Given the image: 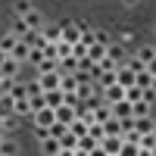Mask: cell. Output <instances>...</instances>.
Segmentation results:
<instances>
[{"mask_svg":"<svg viewBox=\"0 0 156 156\" xmlns=\"http://www.w3.org/2000/svg\"><path fill=\"white\" fill-rule=\"evenodd\" d=\"M59 28H62V41H66V44H78V41H81V28H78V22L75 19H59Z\"/></svg>","mask_w":156,"mask_h":156,"instance_id":"cell-1","label":"cell"},{"mask_svg":"<svg viewBox=\"0 0 156 156\" xmlns=\"http://www.w3.org/2000/svg\"><path fill=\"white\" fill-rule=\"evenodd\" d=\"M31 119H34V128H53V125H56V109L44 106L41 112H34Z\"/></svg>","mask_w":156,"mask_h":156,"instance_id":"cell-2","label":"cell"},{"mask_svg":"<svg viewBox=\"0 0 156 156\" xmlns=\"http://www.w3.org/2000/svg\"><path fill=\"white\" fill-rule=\"evenodd\" d=\"M134 78H137V75L128 69V66H119V69H115V84L125 87V90H128V87H134Z\"/></svg>","mask_w":156,"mask_h":156,"instance_id":"cell-3","label":"cell"},{"mask_svg":"<svg viewBox=\"0 0 156 156\" xmlns=\"http://www.w3.org/2000/svg\"><path fill=\"white\" fill-rule=\"evenodd\" d=\"M37 81H41L44 94L47 90H59V81H62V72H50V75H37Z\"/></svg>","mask_w":156,"mask_h":156,"instance_id":"cell-4","label":"cell"},{"mask_svg":"<svg viewBox=\"0 0 156 156\" xmlns=\"http://www.w3.org/2000/svg\"><path fill=\"white\" fill-rule=\"evenodd\" d=\"M106 56H109V59L115 62V66H125V59H128V53H125V47H122V44H115V41H112V44L106 47Z\"/></svg>","mask_w":156,"mask_h":156,"instance_id":"cell-5","label":"cell"},{"mask_svg":"<svg viewBox=\"0 0 156 156\" xmlns=\"http://www.w3.org/2000/svg\"><path fill=\"white\" fill-rule=\"evenodd\" d=\"M41 34H44L47 44H59V41H62V28H59V22H56V25H44Z\"/></svg>","mask_w":156,"mask_h":156,"instance_id":"cell-6","label":"cell"},{"mask_svg":"<svg viewBox=\"0 0 156 156\" xmlns=\"http://www.w3.org/2000/svg\"><path fill=\"white\" fill-rule=\"evenodd\" d=\"M44 100H47L50 109H59V106H66V90H47Z\"/></svg>","mask_w":156,"mask_h":156,"instance_id":"cell-7","label":"cell"},{"mask_svg":"<svg viewBox=\"0 0 156 156\" xmlns=\"http://www.w3.org/2000/svg\"><path fill=\"white\" fill-rule=\"evenodd\" d=\"M122 144H125L122 137H103V140H100V147L106 150L109 156H119V153H122Z\"/></svg>","mask_w":156,"mask_h":156,"instance_id":"cell-8","label":"cell"},{"mask_svg":"<svg viewBox=\"0 0 156 156\" xmlns=\"http://www.w3.org/2000/svg\"><path fill=\"white\" fill-rule=\"evenodd\" d=\"M103 100H106L109 106H112V103H122V100H125V87H119V84L106 87V90H103Z\"/></svg>","mask_w":156,"mask_h":156,"instance_id":"cell-9","label":"cell"},{"mask_svg":"<svg viewBox=\"0 0 156 156\" xmlns=\"http://www.w3.org/2000/svg\"><path fill=\"white\" fill-rule=\"evenodd\" d=\"M9 56L16 59V62H28V59H31V47L25 44V41H19V44H16V50H12Z\"/></svg>","mask_w":156,"mask_h":156,"instance_id":"cell-10","label":"cell"},{"mask_svg":"<svg viewBox=\"0 0 156 156\" xmlns=\"http://www.w3.org/2000/svg\"><path fill=\"white\" fill-rule=\"evenodd\" d=\"M112 119H134V115H131V103H128V100L112 103Z\"/></svg>","mask_w":156,"mask_h":156,"instance_id":"cell-11","label":"cell"},{"mask_svg":"<svg viewBox=\"0 0 156 156\" xmlns=\"http://www.w3.org/2000/svg\"><path fill=\"white\" fill-rule=\"evenodd\" d=\"M25 25H28V31H41V28H44V16H41L37 9H31L28 16H25Z\"/></svg>","mask_w":156,"mask_h":156,"instance_id":"cell-12","label":"cell"},{"mask_svg":"<svg viewBox=\"0 0 156 156\" xmlns=\"http://www.w3.org/2000/svg\"><path fill=\"white\" fill-rule=\"evenodd\" d=\"M16 44H19V37H16V34H12V31H6L3 37H0V50H3V53H6V56L12 53V50H16Z\"/></svg>","mask_w":156,"mask_h":156,"instance_id":"cell-13","label":"cell"},{"mask_svg":"<svg viewBox=\"0 0 156 156\" xmlns=\"http://www.w3.org/2000/svg\"><path fill=\"white\" fill-rule=\"evenodd\" d=\"M50 72H59V59H41L37 62V75H50Z\"/></svg>","mask_w":156,"mask_h":156,"instance_id":"cell-14","label":"cell"},{"mask_svg":"<svg viewBox=\"0 0 156 156\" xmlns=\"http://www.w3.org/2000/svg\"><path fill=\"white\" fill-rule=\"evenodd\" d=\"M78 75H62V81H59V90H66V94H75L78 90Z\"/></svg>","mask_w":156,"mask_h":156,"instance_id":"cell-15","label":"cell"},{"mask_svg":"<svg viewBox=\"0 0 156 156\" xmlns=\"http://www.w3.org/2000/svg\"><path fill=\"white\" fill-rule=\"evenodd\" d=\"M75 119H78V115H75V109H72V106H59V109H56V122H62V125H72Z\"/></svg>","mask_w":156,"mask_h":156,"instance_id":"cell-16","label":"cell"},{"mask_svg":"<svg viewBox=\"0 0 156 156\" xmlns=\"http://www.w3.org/2000/svg\"><path fill=\"white\" fill-rule=\"evenodd\" d=\"M41 150L47 153V156H59V150H62V144L56 137H47V140H41Z\"/></svg>","mask_w":156,"mask_h":156,"instance_id":"cell-17","label":"cell"},{"mask_svg":"<svg viewBox=\"0 0 156 156\" xmlns=\"http://www.w3.org/2000/svg\"><path fill=\"white\" fill-rule=\"evenodd\" d=\"M131 115H134V119H147V115H150V103H147V100L131 103Z\"/></svg>","mask_w":156,"mask_h":156,"instance_id":"cell-18","label":"cell"},{"mask_svg":"<svg viewBox=\"0 0 156 156\" xmlns=\"http://www.w3.org/2000/svg\"><path fill=\"white\" fill-rule=\"evenodd\" d=\"M16 153H19V144H16L12 137H3V140H0V156H16Z\"/></svg>","mask_w":156,"mask_h":156,"instance_id":"cell-19","label":"cell"},{"mask_svg":"<svg viewBox=\"0 0 156 156\" xmlns=\"http://www.w3.org/2000/svg\"><path fill=\"white\" fill-rule=\"evenodd\" d=\"M19 66H22V62H16L12 56H6V62L0 66V69H3V78H16L19 75Z\"/></svg>","mask_w":156,"mask_h":156,"instance_id":"cell-20","label":"cell"},{"mask_svg":"<svg viewBox=\"0 0 156 156\" xmlns=\"http://www.w3.org/2000/svg\"><path fill=\"white\" fill-rule=\"evenodd\" d=\"M12 9H16V19H25L34 6H31V0H16V3H12Z\"/></svg>","mask_w":156,"mask_h":156,"instance_id":"cell-21","label":"cell"},{"mask_svg":"<svg viewBox=\"0 0 156 156\" xmlns=\"http://www.w3.org/2000/svg\"><path fill=\"white\" fill-rule=\"evenodd\" d=\"M87 56H90V62H103V59H106V47H103V44L87 47Z\"/></svg>","mask_w":156,"mask_h":156,"instance_id":"cell-22","label":"cell"},{"mask_svg":"<svg viewBox=\"0 0 156 156\" xmlns=\"http://www.w3.org/2000/svg\"><path fill=\"white\" fill-rule=\"evenodd\" d=\"M100 147V140L97 137H90V134H84V137H78V150H84V153H90V150H97Z\"/></svg>","mask_w":156,"mask_h":156,"instance_id":"cell-23","label":"cell"},{"mask_svg":"<svg viewBox=\"0 0 156 156\" xmlns=\"http://www.w3.org/2000/svg\"><path fill=\"white\" fill-rule=\"evenodd\" d=\"M153 128H156V122L150 119V115H147V119H134V131H140V134H150Z\"/></svg>","mask_w":156,"mask_h":156,"instance_id":"cell-24","label":"cell"},{"mask_svg":"<svg viewBox=\"0 0 156 156\" xmlns=\"http://www.w3.org/2000/svg\"><path fill=\"white\" fill-rule=\"evenodd\" d=\"M94 115H97V122H100V125H103V122H109V119H112V106H109V103H103V106L94 109Z\"/></svg>","mask_w":156,"mask_h":156,"instance_id":"cell-25","label":"cell"},{"mask_svg":"<svg viewBox=\"0 0 156 156\" xmlns=\"http://www.w3.org/2000/svg\"><path fill=\"white\" fill-rule=\"evenodd\" d=\"M16 115H34V112H31V100H28V97L16 100Z\"/></svg>","mask_w":156,"mask_h":156,"instance_id":"cell-26","label":"cell"},{"mask_svg":"<svg viewBox=\"0 0 156 156\" xmlns=\"http://www.w3.org/2000/svg\"><path fill=\"white\" fill-rule=\"evenodd\" d=\"M125 66H128V69H131L134 75H140V72H147V66H144V62H140L137 56H128V59H125Z\"/></svg>","mask_w":156,"mask_h":156,"instance_id":"cell-27","label":"cell"},{"mask_svg":"<svg viewBox=\"0 0 156 156\" xmlns=\"http://www.w3.org/2000/svg\"><path fill=\"white\" fill-rule=\"evenodd\" d=\"M134 56H137L140 62H144V66H150V62L156 59V56H153V47H140V50H137V53H134Z\"/></svg>","mask_w":156,"mask_h":156,"instance_id":"cell-28","label":"cell"},{"mask_svg":"<svg viewBox=\"0 0 156 156\" xmlns=\"http://www.w3.org/2000/svg\"><path fill=\"white\" fill-rule=\"evenodd\" d=\"M134 84H137L140 90H147V87H153V75H150V72H140V75L134 78Z\"/></svg>","mask_w":156,"mask_h":156,"instance_id":"cell-29","label":"cell"},{"mask_svg":"<svg viewBox=\"0 0 156 156\" xmlns=\"http://www.w3.org/2000/svg\"><path fill=\"white\" fill-rule=\"evenodd\" d=\"M125 100H128V103H137V100H144V90H140L137 84H134V87H128V90H125Z\"/></svg>","mask_w":156,"mask_h":156,"instance_id":"cell-30","label":"cell"},{"mask_svg":"<svg viewBox=\"0 0 156 156\" xmlns=\"http://www.w3.org/2000/svg\"><path fill=\"white\" fill-rule=\"evenodd\" d=\"M69 131H72V134H75V137H84V134H87V125H84V122H81V119H75V122H72V125H69Z\"/></svg>","mask_w":156,"mask_h":156,"instance_id":"cell-31","label":"cell"},{"mask_svg":"<svg viewBox=\"0 0 156 156\" xmlns=\"http://www.w3.org/2000/svg\"><path fill=\"white\" fill-rule=\"evenodd\" d=\"M59 144H62V150H78V137L69 131L66 137H59Z\"/></svg>","mask_w":156,"mask_h":156,"instance_id":"cell-32","label":"cell"},{"mask_svg":"<svg viewBox=\"0 0 156 156\" xmlns=\"http://www.w3.org/2000/svg\"><path fill=\"white\" fill-rule=\"evenodd\" d=\"M66 134H69V125H62V122H56L53 128H50V137H56V140L66 137Z\"/></svg>","mask_w":156,"mask_h":156,"instance_id":"cell-33","label":"cell"},{"mask_svg":"<svg viewBox=\"0 0 156 156\" xmlns=\"http://www.w3.org/2000/svg\"><path fill=\"white\" fill-rule=\"evenodd\" d=\"M12 34H16V37H25V34H28V25H25V19H16V22H12Z\"/></svg>","mask_w":156,"mask_h":156,"instance_id":"cell-34","label":"cell"},{"mask_svg":"<svg viewBox=\"0 0 156 156\" xmlns=\"http://www.w3.org/2000/svg\"><path fill=\"white\" fill-rule=\"evenodd\" d=\"M56 56H59V59H69V56H72V44L59 41V44H56Z\"/></svg>","mask_w":156,"mask_h":156,"instance_id":"cell-35","label":"cell"},{"mask_svg":"<svg viewBox=\"0 0 156 156\" xmlns=\"http://www.w3.org/2000/svg\"><path fill=\"white\" fill-rule=\"evenodd\" d=\"M97 84H100V90H106V87H112V84H115V72H103V78H100Z\"/></svg>","mask_w":156,"mask_h":156,"instance_id":"cell-36","label":"cell"},{"mask_svg":"<svg viewBox=\"0 0 156 156\" xmlns=\"http://www.w3.org/2000/svg\"><path fill=\"white\" fill-rule=\"evenodd\" d=\"M25 90H28V97H41V94H44L41 81H28V84H25Z\"/></svg>","mask_w":156,"mask_h":156,"instance_id":"cell-37","label":"cell"},{"mask_svg":"<svg viewBox=\"0 0 156 156\" xmlns=\"http://www.w3.org/2000/svg\"><path fill=\"white\" fill-rule=\"evenodd\" d=\"M94 34H97V44H103V47H109V44H112V37L106 34V28H94Z\"/></svg>","mask_w":156,"mask_h":156,"instance_id":"cell-38","label":"cell"},{"mask_svg":"<svg viewBox=\"0 0 156 156\" xmlns=\"http://www.w3.org/2000/svg\"><path fill=\"white\" fill-rule=\"evenodd\" d=\"M12 84H16V78H3V81H0V97L12 94Z\"/></svg>","mask_w":156,"mask_h":156,"instance_id":"cell-39","label":"cell"},{"mask_svg":"<svg viewBox=\"0 0 156 156\" xmlns=\"http://www.w3.org/2000/svg\"><path fill=\"white\" fill-rule=\"evenodd\" d=\"M156 147V137L153 134H144V137H140V150H153Z\"/></svg>","mask_w":156,"mask_h":156,"instance_id":"cell-40","label":"cell"},{"mask_svg":"<svg viewBox=\"0 0 156 156\" xmlns=\"http://www.w3.org/2000/svg\"><path fill=\"white\" fill-rule=\"evenodd\" d=\"M140 153V147H134V144H122V153L119 156H137Z\"/></svg>","mask_w":156,"mask_h":156,"instance_id":"cell-41","label":"cell"},{"mask_svg":"<svg viewBox=\"0 0 156 156\" xmlns=\"http://www.w3.org/2000/svg\"><path fill=\"white\" fill-rule=\"evenodd\" d=\"M44 56H47V59H59V56H56V44H47V47H44Z\"/></svg>","mask_w":156,"mask_h":156,"instance_id":"cell-42","label":"cell"},{"mask_svg":"<svg viewBox=\"0 0 156 156\" xmlns=\"http://www.w3.org/2000/svg\"><path fill=\"white\" fill-rule=\"evenodd\" d=\"M34 137H37V140H47V137H50V128H34Z\"/></svg>","mask_w":156,"mask_h":156,"instance_id":"cell-43","label":"cell"},{"mask_svg":"<svg viewBox=\"0 0 156 156\" xmlns=\"http://www.w3.org/2000/svg\"><path fill=\"white\" fill-rule=\"evenodd\" d=\"M41 59H44V53H41V50H31V59H28L31 66H37V62H41Z\"/></svg>","mask_w":156,"mask_h":156,"instance_id":"cell-44","label":"cell"},{"mask_svg":"<svg viewBox=\"0 0 156 156\" xmlns=\"http://www.w3.org/2000/svg\"><path fill=\"white\" fill-rule=\"evenodd\" d=\"M144 100L153 106V100H156V90H153V87H147V90H144Z\"/></svg>","mask_w":156,"mask_h":156,"instance_id":"cell-45","label":"cell"},{"mask_svg":"<svg viewBox=\"0 0 156 156\" xmlns=\"http://www.w3.org/2000/svg\"><path fill=\"white\" fill-rule=\"evenodd\" d=\"M0 137H9V128H6V119H0Z\"/></svg>","mask_w":156,"mask_h":156,"instance_id":"cell-46","label":"cell"},{"mask_svg":"<svg viewBox=\"0 0 156 156\" xmlns=\"http://www.w3.org/2000/svg\"><path fill=\"white\" fill-rule=\"evenodd\" d=\"M90 156H109V153L103 150V147H97V150H90Z\"/></svg>","mask_w":156,"mask_h":156,"instance_id":"cell-47","label":"cell"},{"mask_svg":"<svg viewBox=\"0 0 156 156\" xmlns=\"http://www.w3.org/2000/svg\"><path fill=\"white\" fill-rule=\"evenodd\" d=\"M147 72H150V75L156 78V59H153V62H150V66H147Z\"/></svg>","mask_w":156,"mask_h":156,"instance_id":"cell-48","label":"cell"},{"mask_svg":"<svg viewBox=\"0 0 156 156\" xmlns=\"http://www.w3.org/2000/svg\"><path fill=\"white\" fill-rule=\"evenodd\" d=\"M122 3H125V6H137V0H122Z\"/></svg>","mask_w":156,"mask_h":156,"instance_id":"cell-49","label":"cell"},{"mask_svg":"<svg viewBox=\"0 0 156 156\" xmlns=\"http://www.w3.org/2000/svg\"><path fill=\"white\" fill-rule=\"evenodd\" d=\"M137 156H153V150H140V153H137Z\"/></svg>","mask_w":156,"mask_h":156,"instance_id":"cell-50","label":"cell"},{"mask_svg":"<svg viewBox=\"0 0 156 156\" xmlns=\"http://www.w3.org/2000/svg\"><path fill=\"white\" fill-rule=\"evenodd\" d=\"M3 62H6V53H3V50H0V66H3Z\"/></svg>","mask_w":156,"mask_h":156,"instance_id":"cell-51","label":"cell"},{"mask_svg":"<svg viewBox=\"0 0 156 156\" xmlns=\"http://www.w3.org/2000/svg\"><path fill=\"white\" fill-rule=\"evenodd\" d=\"M75 156H90V153H84V150H75Z\"/></svg>","mask_w":156,"mask_h":156,"instance_id":"cell-52","label":"cell"},{"mask_svg":"<svg viewBox=\"0 0 156 156\" xmlns=\"http://www.w3.org/2000/svg\"><path fill=\"white\" fill-rule=\"evenodd\" d=\"M153 90H156V78H153Z\"/></svg>","mask_w":156,"mask_h":156,"instance_id":"cell-53","label":"cell"},{"mask_svg":"<svg viewBox=\"0 0 156 156\" xmlns=\"http://www.w3.org/2000/svg\"><path fill=\"white\" fill-rule=\"evenodd\" d=\"M150 134H153V137H156V128H153V131H150Z\"/></svg>","mask_w":156,"mask_h":156,"instance_id":"cell-54","label":"cell"},{"mask_svg":"<svg viewBox=\"0 0 156 156\" xmlns=\"http://www.w3.org/2000/svg\"><path fill=\"white\" fill-rule=\"evenodd\" d=\"M153 156H156V147H153Z\"/></svg>","mask_w":156,"mask_h":156,"instance_id":"cell-55","label":"cell"},{"mask_svg":"<svg viewBox=\"0 0 156 156\" xmlns=\"http://www.w3.org/2000/svg\"><path fill=\"white\" fill-rule=\"evenodd\" d=\"M0 140H3V137H0Z\"/></svg>","mask_w":156,"mask_h":156,"instance_id":"cell-56","label":"cell"},{"mask_svg":"<svg viewBox=\"0 0 156 156\" xmlns=\"http://www.w3.org/2000/svg\"><path fill=\"white\" fill-rule=\"evenodd\" d=\"M153 31H156V28H153Z\"/></svg>","mask_w":156,"mask_h":156,"instance_id":"cell-57","label":"cell"}]
</instances>
